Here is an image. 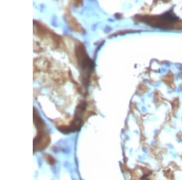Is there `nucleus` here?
I'll list each match as a JSON object with an SVG mask.
<instances>
[{"label":"nucleus","instance_id":"obj_1","mask_svg":"<svg viewBox=\"0 0 182 180\" xmlns=\"http://www.w3.org/2000/svg\"><path fill=\"white\" fill-rule=\"evenodd\" d=\"M75 54L81 71L83 84H88L90 75L94 69V62L87 55L83 44H78L76 46Z\"/></svg>","mask_w":182,"mask_h":180}]
</instances>
